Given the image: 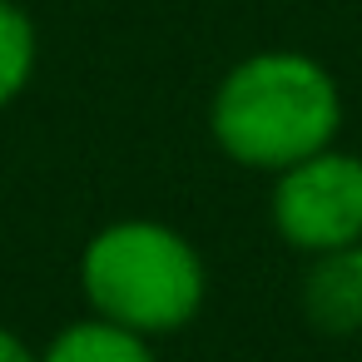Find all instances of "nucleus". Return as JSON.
Wrapping results in <instances>:
<instances>
[{"instance_id": "obj_6", "label": "nucleus", "mask_w": 362, "mask_h": 362, "mask_svg": "<svg viewBox=\"0 0 362 362\" xmlns=\"http://www.w3.org/2000/svg\"><path fill=\"white\" fill-rule=\"evenodd\" d=\"M40 70V25L21 0H0V115H6Z\"/></svg>"}, {"instance_id": "obj_2", "label": "nucleus", "mask_w": 362, "mask_h": 362, "mask_svg": "<svg viewBox=\"0 0 362 362\" xmlns=\"http://www.w3.org/2000/svg\"><path fill=\"white\" fill-rule=\"evenodd\" d=\"M80 288L95 317L139 337L184 332L209 298V268L189 233L159 218H115L80 253Z\"/></svg>"}, {"instance_id": "obj_5", "label": "nucleus", "mask_w": 362, "mask_h": 362, "mask_svg": "<svg viewBox=\"0 0 362 362\" xmlns=\"http://www.w3.org/2000/svg\"><path fill=\"white\" fill-rule=\"evenodd\" d=\"M40 362H159V357H154V337H139V332L90 313V317L65 322L45 342Z\"/></svg>"}, {"instance_id": "obj_1", "label": "nucleus", "mask_w": 362, "mask_h": 362, "mask_svg": "<svg viewBox=\"0 0 362 362\" xmlns=\"http://www.w3.org/2000/svg\"><path fill=\"white\" fill-rule=\"evenodd\" d=\"M214 149L253 174H283L337 144L347 105L337 75L293 45H268L233 60L209 95Z\"/></svg>"}, {"instance_id": "obj_7", "label": "nucleus", "mask_w": 362, "mask_h": 362, "mask_svg": "<svg viewBox=\"0 0 362 362\" xmlns=\"http://www.w3.org/2000/svg\"><path fill=\"white\" fill-rule=\"evenodd\" d=\"M0 362H40V352L16 332V327H6L0 322Z\"/></svg>"}, {"instance_id": "obj_4", "label": "nucleus", "mask_w": 362, "mask_h": 362, "mask_svg": "<svg viewBox=\"0 0 362 362\" xmlns=\"http://www.w3.org/2000/svg\"><path fill=\"white\" fill-rule=\"evenodd\" d=\"M303 317L322 337H362V243L308 258Z\"/></svg>"}, {"instance_id": "obj_3", "label": "nucleus", "mask_w": 362, "mask_h": 362, "mask_svg": "<svg viewBox=\"0 0 362 362\" xmlns=\"http://www.w3.org/2000/svg\"><path fill=\"white\" fill-rule=\"evenodd\" d=\"M268 218L273 233L308 258L362 243V154L332 144L273 174Z\"/></svg>"}]
</instances>
